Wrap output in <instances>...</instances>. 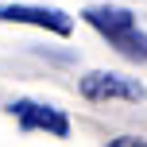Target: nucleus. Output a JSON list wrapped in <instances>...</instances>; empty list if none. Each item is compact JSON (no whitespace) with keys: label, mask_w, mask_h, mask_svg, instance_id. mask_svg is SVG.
Wrapping results in <instances>:
<instances>
[{"label":"nucleus","mask_w":147,"mask_h":147,"mask_svg":"<svg viewBox=\"0 0 147 147\" xmlns=\"http://www.w3.org/2000/svg\"><path fill=\"white\" fill-rule=\"evenodd\" d=\"M81 20L93 31H101L109 39V47H116L124 58L132 62H147V31L136 23V16L120 4H93L81 12Z\"/></svg>","instance_id":"1"},{"label":"nucleus","mask_w":147,"mask_h":147,"mask_svg":"<svg viewBox=\"0 0 147 147\" xmlns=\"http://www.w3.org/2000/svg\"><path fill=\"white\" fill-rule=\"evenodd\" d=\"M81 97H89V101H143L147 89L136 78H124V74L89 70L81 78Z\"/></svg>","instance_id":"2"},{"label":"nucleus","mask_w":147,"mask_h":147,"mask_svg":"<svg viewBox=\"0 0 147 147\" xmlns=\"http://www.w3.org/2000/svg\"><path fill=\"white\" fill-rule=\"evenodd\" d=\"M8 112L16 116V124H20L23 132H47V136H58V140H66V136H70V120H66V112L54 109V105L12 101V105H8Z\"/></svg>","instance_id":"3"},{"label":"nucleus","mask_w":147,"mask_h":147,"mask_svg":"<svg viewBox=\"0 0 147 147\" xmlns=\"http://www.w3.org/2000/svg\"><path fill=\"white\" fill-rule=\"evenodd\" d=\"M0 20L4 23H31V27L54 31L62 39L74 31V20L62 8H39V4H0Z\"/></svg>","instance_id":"4"},{"label":"nucleus","mask_w":147,"mask_h":147,"mask_svg":"<svg viewBox=\"0 0 147 147\" xmlns=\"http://www.w3.org/2000/svg\"><path fill=\"white\" fill-rule=\"evenodd\" d=\"M147 147V140H140V136H120V140H112V147Z\"/></svg>","instance_id":"5"}]
</instances>
